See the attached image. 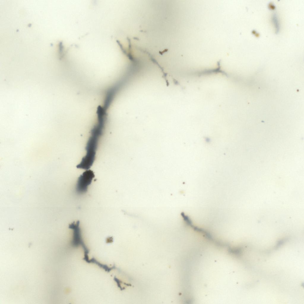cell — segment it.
<instances>
[{
	"mask_svg": "<svg viewBox=\"0 0 304 304\" xmlns=\"http://www.w3.org/2000/svg\"><path fill=\"white\" fill-rule=\"evenodd\" d=\"M94 177V172L91 170H88L84 172L77 180L75 188L76 193L78 194L86 193Z\"/></svg>",
	"mask_w": 304,
	"mask_h": 304,
	"instance_id": "1",
	"label": "cell"
}]
</instances>
